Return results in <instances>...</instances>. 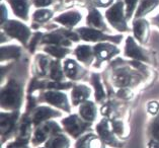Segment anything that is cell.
<instances>
[{"mask_svg": "<svg viewBox=\"0 0 159 148\" xmlns=\"http://www.w3.org/2000/svg\"><path fill=\"white\" fill-rule=\"evenodd\" d=\"M90 95V89L85 85H76L73 88L71 96L72 103L74 106H78L79 104H82L86 100Z\"/></svg>", "mask_w": 159, "mask_h": 148, "instance_id": "obj_17", "label": "cell"}, {"mask_svg": "<svg viewBox=\"0 0 159 148\" xmlns=\"http://www.w3.org/2000/svg\"><path fill=\"white\" fill-rule=\"evenodd\" d=\"M81 19V15L76 12V11H71V12H67L64 13L58 16L56 18V21L61 22L62 25H68V26H73L75 25L77 22H79V21Z\"/></svg>", "mask_w": 159, "mask_h": 148, "instance_id": "obj_22", "label": "cell"}, {"mask_svg": "<svg viewBox=\"0 0 159 148\" xmlns=\"http://www.w3.org/2000/svg\"><path fill=\"white\" fill-rule=\"evenodd\" d=\"M117 53H118L117 48L108 44H98L95 47V54H96V58L98 59V64L100 62L111 58V56L116 55Z\"/></svg>", "mask_w": 159, "mask_h": 148, "instance_id": "obj_16", "label": "cell"}, {"mask_svg": "<svg viewBox=\"0 0 159 148\" xmlns=\"http://www.w3.org/2000/svg\"><path fill=\"white\" fill-rule=\"evenodd\" d=\"M147 110H148L149 114L155 116L156 114H158V112H159V104L157 102H151V103H149Z\"/></svg>", "mask_w": 159, "mask_h": 148, "instance_id": "obj_34", "label": "cell"}, {"mask_svg": "<svg viewBox=\"0 0 159 148\" xmlns=\"http://www.w3.org/2000/svg\"><path fill=\"white\" fill-rule=\"evenodd\" d=\"M112 80H114L115 85H117V86L126 87L129 86V85L135 84L139 80V76L126 68H121L115 72V76Z\"/></svg>", "mask_w": 159, "mask_h": 148, "instance_id": "obj_10", "label": "cell"}, {"mask_svg": "<svg viewBox=\"0 0 159 148\" xmlns=\"http://www.w3.org/2000/svg\"><path fill=\"white\" fill-rule=\"evenodd\" d=\"M153 21L155 22V23H156V25L159 26V15H157V16L156 17H155V18H153Z\"/></svg>", "mask_w": 159, "mask_h": 148, "instance_id": "obj_39", "label": "cell"}, {"mask_svg": "<svg viewBox=\"0 0 159 148\" xmlns=\"http://www.w3.org/2000/svg\"><path fill=\"white\" fill-rule=\"evenodd\" d=\"M146 134L148 137V148H159V112L149 123Z\"/></svg>", "mask_w": 159, "mask_h": 148, "instance_id": "obj_11", "label": "cell"}, {"mask_svg": "<svg viewBox=\"0 0 159 148\" xmlns=\"http://www.w3.org/2000/svg\"><path fill=\"white\" fill-rule=\"evenodd\" d=\"M52 15V11L49 9H40L34 12V18L38 21H45L51 17Z\"/></svg>", "mask_w": 159, "mask_h": 148, "instance_id": "obj_31", "label": "cell"}, {"mask_svg": "<svg viewBox=\"0 0 159 148\" xmlns=\"http://www.w3.org/2000/svg\"><path fill=\"white\" fill-rule=\"evenodd\" d=\"M22 89L16 81L10 80L1 92V106L6 110H16L21 104Z\"/></svg>", "mask_w": 159, "mask_h": 148, "instance_id": "obj_1", "label": "cell"}, {"mask_svg": "<svg viewBox=\"0 0 159 148\" xmlns=\"http://www.w3.org/2000/svg\"><path fill=\"white\" fill-rule=\"evenodd\" d=\"M61 114L56 110H53L52 108L49 107H40L37 108L32 113V117L30 118V122L33 123L34 126L40 125L41 123L48 121L51 118H55V117H60Z\"/></svg>", "mask_w": 159, "mask_h": 148, "instance_id": "obj_9", "label": "cell"}, {"mask_svg": "<svg viewBox=\"0 0 159 148\" xmlns=\"http://www.w3.org/2000/svg\"><path fill=\"white\" fill-rule=\"evenodd\" d=\"M118 95L120 97H123V99H130L132 93H131L129 88H123V89H120L119 90Z\"/></svg>", "mask_w": 159, "mask_h": 148, "instance_id": "obj_35", "label": "cell"}, {"mask_svg": "<svg viewBox=\"0 0 159 148\" xmlns=\"http://www.w3.org/2000/svg\"><path fill=\"white\" fill-rule=\"evenodd\" d=\"M106 145L98 134L85 133L77 139L74 148H106Z\"/></svg>", "mask_w": 159, "mask_h": 148, "instance_id": "obj_7", "label": "cell"}, {"mask_svg": "<svg viewBox=\"0 0 159 148\" xmlns=\"http://www.w3.org/2000/svg\"><path fill=\"white\" fill-rule=\"evenodd\" d=\"M63 131L66 132L73 139H78L90 129L91 123L85 122L84 120L79 118L77 115H71L62 120Z\"/></svg>", "mask_w": 159, "mask_h": 148, "instance_id": "obj_3", "label": "cell"}, {"mask_svg": "<svg viewBox=\"0 0 159 148\" xmlns=\"http://www.w3.org/2000/svg\"><path fill=\"white\" fill-rule=\"evenodd\" d=\"M91 79H92V82H93V85L95 87V99L98 100V102H100V100L104 97V95H106V93H104L102 82H100V80H99V76L98 74H92Z\"/></svg>", "mask_w": 159, "mask_h": 148, "instance_id": "obj_27", "label": "cell"}, {"mask_svg": "<svg viewBox=\"0 0 159 148\" xmlns=\"http://www.w3.org/2000/svg\"><path fill=\"white\" fill-rule=\"evenodd\" d=\"M18 113H11V114H6V113H2L1 114V135H2V141L4 142L5 138H9L12 134L16 133Z\"/></svg>", "mask_w": 159, "mask_h": 148, "instance_id": "obj_6", "label": "cell"}, {"mask_svg": "<svg viewBox=\"0 0 159 148\" xmlns=\"http://www.w3.org/2000/svg\"><path fill=\"white\" fill-rule=\"evenodd\" d=\"M69 145H70L69 138L62 132H59V133L53 135L46 142L45 146L41 148H69Z\"/></svg>", "mask_w": 159, "mask_h": 148, "instance_id": "obj_14", "label": "cell"}, {"mask_svg": "<svg viewBox=\"0 0 159 148\" xmlns=\"http://www.w3.org/2000/svg\"><path fill=\"white\" fill-rule=\"evenodd\" d=\"M126 55L128 57L134 58L138 60H146V57L140 50V48L136 45L132 38H128L127 40V47H126Z\"/></svg>", "mask_w": 159, "mask_h": 148, "instance_id": "obj_21", "label": "cell"}, {"mask_svg": "<svg viewBox=\"0 0 159 148\" xmlns=\"http://www.w3.org/2000/svg\"><path fill=\"white\" fill-rule=\"evenodd\" d=\"M137 1L138 0H126V3H127V17H130L133 11L135 9V6L137 4Z\"/></svg>", "mask_w": 159, "mask_h": 148, "instance_id": "obj_33", "label": "cell"}, {"mask_svg": "<svg viewBox=\"0 0 159 148\" xmlns=\"http://www.w3.org/2000/svg\"><path fill=\"white\" fill-rule=\"evenodd\" d=\"M33 1L37 6H47L52 3V0H33Z\"/></svg>", "mask_w": 159, "mask_h": 148, "instance_id": "obj_36", "label": "cell"}, {"mask_svg": "<svg viewBox=\"0 0 159 148\" xmlns=\"http://www.w3.org/2000/svg\"><path fill=\"white\" fill-rule=\"evenodd\" d=\"M111 124L112 130H114L116 135H117L120 139L122 140V139L128 138V136L130 135V128L128 127V125L123 120L115 119L111 121Z\"/></svg>", "mask_w": 159, "mask_h": 148, "instance_id": "obj_19", "label": "cell"}, {"mask_svg": "<svg viewBox=\"0 0 159 148\" xmlns=\"http://www.w3.org/2000/svg\"><path fill=\"white\" fill-rule=\"evenodd\" d=\"M50 73H51V78L55 81H61L63 79V72H62L60 64L58 62H54L53 63V65L51 66Z\"/></svg>", "mask_w": 159, "mask_h": 148, "instance_id": "obj_29", "label": "cell"}, {"mask_svg": "<svg viewBox=\"0 0 159 148\" xmlns=\"http://www.w3.org/2000/svg\"><path fill=\"white\" fill-rule=\"evenodd\" d=\"M64 71L66 76H68L69 78L77 79L81 76L83 70L75 61H73L71 59H67L64 63Z\"/></svg>", "mask_w": 159, "mask_h": 148, "instance_id": "obj_18", "label": "cell"}, {"mask_svg": "<svg viewBox=\"0 0 159 148\" xmlns=\"http://www.w3.org/2000/svg\"><path fill=\"white\" fill-rule=\"evenodd\" d=\"M106 15L108 21L111 23V25L115 26L117 30H127L125 17H124V13H123V2L119 1L116 3L114 6L111 7L107 11Z\"/></svg>", "mask_w": 159, "mask_h": 148, "instance_id": "obj_5", "label": "cell"}, {"mask_svg": "<svg viewBox=\"0 0 159 148\" xmlns=\"http://www.w3.org/2000/svg\"><path fill=\"white\" fill-rule=\"evenodd\" d=\"M44 42L46 43H53V44H66V45H69L67 43L64 42V39L61 37L60 34H50L47 35V36L44 37Z\"/></svg>", "mask_w": 159, "mask_h": 148, "instance_id": "obj_30", "label": "cell"}, {"mask_svg": "<svg viewBox=\"0 0 159 148\" xmlns=\"http://www.w3.org/2000/svg\"><path fill=\"white\" fill-rule=\"evenodd\" d=\"M46 51L49 52L50 54H52L53 56L58 57V58H63L66 54L68 53L67 49L60 48V47H49V48L46 49Z\"/></svg>", "mask_w": 159, "mask_h": 148, "instance_id": "obj_32", "label": "cell"}, {"mask_svg": "<svg viewBox=\"0 0 159 148\" xmlns=\"http://www.w3.org/2000/svg\"><path fill=\"white\" fill-rule=\"evenodd\" d=\"M134 34L140 42H145L147 35V22L142 19L136 21L134 23Z\"/></svg>", "mask_w": 159, "mask_h": 148, "instance_id": "obj_23", "label": "cell"}, {"mask_svg": "<svg viewBox=\"0 0 159 148\" xmlns=\"http://www.w3.org/2000/svg\"><path fill=\"white\" fill-rule=\"evenodd\" d=\"M4 29L7 32V34L18 39L19 41L25 43V44L28 41L30 36V30L25 25H22V23L15 21H7Z\"/></svg>", "mask_w": 159, "mask_h": 148, "instance_id": "obj_8", "label": "cell"}, {"mask_svg": "<svg viewBox=\"0 0 159 148\" xmlns=\"http://www.w3.org/2000/svg\"><path fill=\"white\" fill-rule=\"evenodd\" d=\"M78 32L80 33L81 38L85 41H91V42H96V41H102V40H120V38H112V37H107L106 35H102L100 32H98L95 30L92 29H79ZM119 42V41H118Z\"/></svg>", "mask_w": 159, "mask_h": 148, "instance_id": "obj_15", "label": "cell"}, {"mask_svg": "<svg viewBox=\"0 0 159 148\" xmlns=\"http://www.w3.org/2000/svg\"><path fill=\"white\" fill-rule=\"evenodd\" d=\"M44 96L46 102L53 104L54 107L61 108L66 112H70L67 96L64 93H61L59 91H47L44 95Z\"/></svg>", "mask_w": 159, "mask_h": 148, "instance_id": "obj_12", "label": "cell"}, {"mask_svg": "<svg viewBox=\"0 0 159 148\" xmlns=\"http://www.w3.org/2000/svg\"><path fill=\"white\" fill-rule=\"evenodd\" d=\"M9 2L11 6H12L15 14L24 19H28V11H29L28 0H9Z\"/></svg>", "mask_w": 159, "mask_h": 148, "instance_id": "obj_20", "label": "cell"}, {"mask_svg": "<svg viewBox=\"0 0 159 148\" xmlns=\"http://www.w3.org/2000/svg\"><path fill=\"white\" fill-rule=\"evenodd\" d=\"M75 54L77 58L82 61V62H85V63H88V62H90V59H91V49L90 47L88 46H80L77 48V50L75 51Z\"/></svg>", "mask_w": 159, "mask_h": 148, "instance_id": "obj_26", "label": "cell"}, {"mask_svg": "<svg viewBox=\"0 0 159 148\" xmlns=\"http://www.w3.org/2000/svg\"><path fill=\"white\" fill-rule=\"evenodd\" d=\"M87 21L89 25L95 26V28L98 29H103L104 25H103V21H102V16L100 15V13L98 12V10L92 9L90 12L88 14L87 17Z\"/></svg>", "mask_w": 159, "mask_h": 148, "instance_id": "obj_25", "label": "cell"}, {"mask_svg": "<svg viewBox=\"0 0 159 148\" xmlns=\"http://www.w3.org/2000/svg\"><path fill=\"white\" fill-rule=\"evenodd\" d=\"M96 134H98L102 141L108 146L111 147H123L122 140H120L111 128V124L108 119H102L95 127Z\"/></svg>", "mask_w": 159, "mask_h": 148, "instance_id": "obj_4", "label": "cell"}, {"mask_svg": "<svg viewBox=\"0 0 159 148\" xmlns=\"http://www.w3.org/2000/svg\"><path fill=\"white\" fill-rule=\"evenodd\" d=\"M5 15H6V12H5V7H4V5H2V21L5 19Z\"/></svg>", "mask_w": 159, "mask_h": 148, "instance_id": "obj_38", "label": "cell"}, {"mask_svg": "<svg viewBox=\"0 0 159 148\" xmlns=\"http://www.w3.org/2000/svg\"><path fill=\"white\" fill-rule=\"evenodd\" d=\"M159 0H141V4L139 6L137 11V17L143 16L144 14H147L151 10L154 9L158 4Z\"/></svg>", "mask_w": 159, "mask_h": 148, "instance_id": "obj_24", "label": "cell"}, {"mask_svg": "<svg viewBox=\"0 0 159 148\" xmlns=\"http://www.w3.org/2000/svg\"><path fill=\"white\" fill-rule=\"evenodd\" d=\"M111 2V0H96V3L102 6H107Z\"/></svg>", "mask_w": 159, "mask_h": 148, "instance_id": "obj_37", "label": "cell"}, {"mask_svg": "<svg viewBox=\"0 0 159 148\" xmlns=\"http://www.w3.org/2000/svg\"><path fill=\"white\" fill-rule=\"evenodd\" d=\"M19 55V48L17 47H5L1 49V57L2 60L7 59V58H14Z\"/></svg>", "mask_w": 159, "mask_h": 148, "instance_id": "obj_28", "label": "cell"}, {"mask_svg": "<svg viewBox=\"0 0 159 148\" xmlns=\"http://www.w3.org/2000/svg\"><path fill=\"white\" fill-rule=\"evenodd\" d=\"M98 109L92 102H84L80 104L79 108V116L85 122L93 123L96 120Z\"/></svg>", "mask_w": 159, "mask_h": 148, "instance_id": "obj_13", "label": "cell"}, {"mask_svg": "<svg viewBox=\"0 0 159 148\" xmlns=\"http://www.w3.org/2000/svg\"><path fill=\"white\" fill-rule=\"evenodd\" d=\"M36 127L32 135V144L34 146H39L40 144L47 142L53 135L63 131L55 121L50 120L45 121Z\"/></svg>", "mask_w": 159, "mask_h": 148, "instance_id": "obj_2", "label": "cell"}]
</instances>
